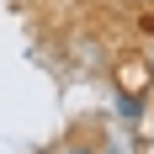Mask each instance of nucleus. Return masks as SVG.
Listing matches in <instances>:
<instances>
[{
    "label": "nucleus",
    "mask_w": 154,
    "mask_h": 154,
    "mask_svg": "<svg viewBox=\"0 0 154 154\" xmlns=\"http://www.w3.org/2000/svg\"><path fill=\"white\" fill-rule=\"evenodd\" d=\"M149 69H154V53H149Z\"/></svg>",
    "instance_id": "nucleus-3"
},
{
    "label": "nucleus",
    "mask_w": 154,
    "mask_h": 154,
    "mask_svg": "<svg viewBox=\"0 0 154 154\" xmlns=\"http://www.w3.org/2000/svg\"><path fill=\"white\" fill-rule=\"evenodd\" d=\"M69 154H96V149H91V143H75V149H69Z\"/></svg>",
    "instance_id": "nucleus-2"
},
{
    "label": "nucleus",
    "mask_w": 154,
    "mask_h": 154,
    "mask_svg": "<svg viewBox=\"0 0 154 154\" xmlns=\"http://www.w3.org/2000/svg\"><path fill=\"white\" fill-rule=\"evenodd\" d=\"M138 112H143L138 96H122V101H117V117H122V122H138Z\"/></svg>",
    "instance_id": "nucleus-1"
}]
</instances>
